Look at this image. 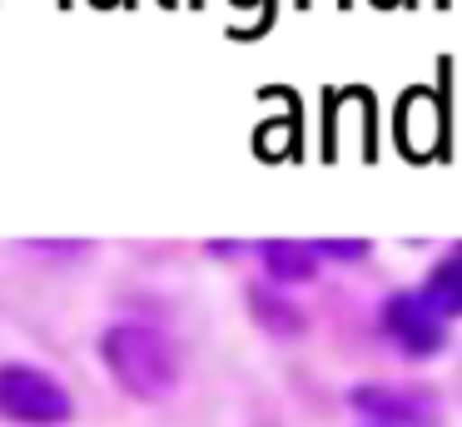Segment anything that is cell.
<instances>
[{
	"mask_svg": "<svg viewBox=\"0 0 462 427\" xmlns=\"http://www.w3.org/2000/svg\"><path fill=\"white\" fill-rule=\"evenodd\" d=\"M100 363L120 383V393L140 403H160L180 387V357L174 343L150 323H110L100 333Z\"/></svg>",
	"mask_w": 462,
	"mask_h": 427,
	"instance_id": "6da1fadb",
	"label": "cell"
},
{
	"mask_svg": "<svg viewBox=\"0 0 462 427\" xmlns=\"http://www.w3.org/2000/svg\"><path fill=\"white\" fill-rule=\"evenodd\" d=\"M75 417V397L55 373L35 363H0V422L15 427H65Z\"/></svg>",
	"mask_w": 462,
	"mask_h": 427,
	"instance_id": "7a4b0ae2",
	"label": "cell"
},
{
	"mask_svg": "<svg viewBox=\"0 0 462 427\" xmlns=\"http://www.w3.org/2000/svg\"><path fill=\"white\" fill-rule=\"evenodd\" d=\"M378 323L408 357H432V353L448 348V318L428 303L422 288H398V293H388Z\"/></svg>",
	"mask_w": 462,
	"mask_h": 427,
	"instance_id": "3957f363",
	"label": "cell"
},
{
	"mask_svg": "<svg viewBox=\"0 0 462 427\" xmlns=\"http://www.w3.org/2000/svg\"><path fill=\"white\" fill-rule=\"evenodd\" d=\"M348 407L373 427H438L442 407L422 387H388V383H358L348 393Z\"/></svg>",
	"mask_w": 462,
	"mask_h": 427,
	"instance_id": "277c9868",
	"label": "cell"
},
{
	"mask_svg": "<svg viewBox=\"0 0 462 427\" xmlns=\"http://www.w3.org/2000/svg\"><path fill=\"white\" fill-rule=\"evenodd\" d=\"M259 264L273 288H299L319 278V248L299 244V238H269V244H259Z\"/></svg>",
	"mask_w": 462,
	"mask_h": 427,
	"instance_id": "5b68a950",
	"label": "cell"
},
{
	"mask_svg": "<svg viewBox=\"0 0 462 427\" xmlns=\"http://www.w3.org/2000/svg\"><path fill=\"white\" fill-rule=\"evenodd\" d=\"M249 313H254V323L273 338H299L303 333V313L279 293V288H249Z\"/></svg>",
	"mask_w": 462,
	"mask_h": 427,
	"instance_id": "8992f818",
	"label": "cell"
},
{
	"mask_svg": "<svg viewBox=\"0 0 462 427\" xmlns=\"http://www.w3.org/2000/svg\"><path fill=\"white\" fill-rule=\"evenodd\" d=\"M422 293H428V303L438 308L442 318H462V248H452V254H442L438 264H432Z\"/></svg>",
	"mask_w": 462,
	"mask_h": 427,
	"instance_id": "52a82bcc",
	"label": "cell"
},
{
	"mask_svg": "<svg viewBox=\"0 0 462 427\" xmlns=\"http://www.w3.org/2000/svg\"><path fill=\"white\" fill-rule=\"evenodd\" d=\"M319 258H333V264H363V258L373 254L368 238H319Z\"/></svg>",
	"mask_w": 462,
	"mask_h": 427,
	"instance_id": "ba28073f",
	"label": "cell"
},
{
	"mask_svg": "<svg viewBox=\"0 0 462 427\" xmlns=\"http://www.w3.org/2000/svg\"><path fill=\"white\" fill-rule=\"evenodd\" d=\"M457 248H462V244H457Z\"/></svg>",
	"mask_w": 462,
	"mask_h": 427,
	"instance_id": "9c48e42d",
	"label": "cell"
}]
</instances>
